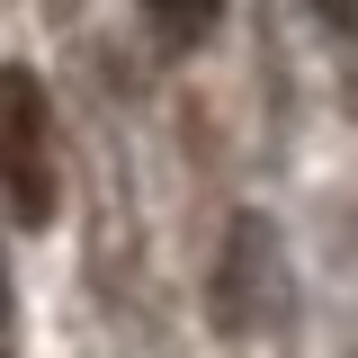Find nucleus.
Masks as SVG:
<instances>
[{
  "label": "nucleus",
  "mask_w": 358,
  "mask_h": 358,
  "mask_svg": "<svg viewBox=\"0 0 358 358\" xmlns=\"http://www.w3.org/2000/svg\"><path fill=\"white\" fill-rule=\"evenodd\" d=\"M0 188L18 224H45L54 215V162H45V99L27 72H0Z\"/></svg>",
  "instance_id": "f257e3e1"
},
{
  "label": "nucleus",
  "mask_w": 358,
  "mask_h": 358,
  "mask_svg": "<svg viewBox=\"0 0 358 358\" xmlns=\"http://www.w3.org/2000/svg\"><path fill=\"white\" fill-rule=\"evenodd\" d=\"M143 9H152V27H162V36H206V27H215V9L224 0H143Z\"/></svg>",
  "instance_id": "f03ea898"
},
{
  "label": "nucleus",
  "mask_w": 358,
  "mask_h": 358,
  "mask_svg": "<svg viewBox=\"0 0 358 358\" xmlns=\"http://www.w3.org/2000/svg\"><path fill=\"white\" fill-rule=\"evenodd\" d=\"M0 313H9V278H0Z\"/></svg>",
  "instance_id": "7ed1b4c3"
}]
</instances>
